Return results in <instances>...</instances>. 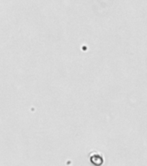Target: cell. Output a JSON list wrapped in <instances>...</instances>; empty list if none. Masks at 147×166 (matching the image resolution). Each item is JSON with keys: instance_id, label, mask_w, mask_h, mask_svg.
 I'll return each mask as SVG.
<instances>
[{"instance_id": "cell-1", "label": "cell", "mask_w": 147, "mask_h": 166, "mask_svg": "<svg viewBox=\"0 0 147 166\" xmlns=\"http://www.w3.org/2000/svg\"><path fill=\"white\" fill-rule=\"evenodd\" d=\"M90 161L92 162V163H93L94 165H101L103 163V157L101 155L98 154H94L90 157Z\"/></svg>"}]
</instances>
